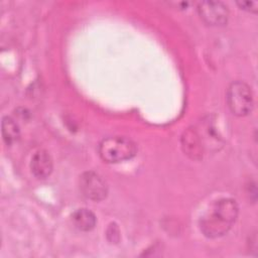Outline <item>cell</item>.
<instances>
[{
	"label": "cell",
	"instance_id": "cell-4",
	"mask_svg": "<svg viewBox=\"0 0 258 258\" xmlns=\"http://www.w3.org/2000/svg\"><path fill=\"white\" fill-rule=\"evenodd\" d=\"M80 189L88 200L99 202L106 198L108 186L104 178L94 171H87L80 178Z\"/></svg>",
	"mask_w": 258,
	"mask_h": 258
},
{
	"label": "cell",
	"instance_id": "cell-8",
	"mask_svg": "<svg viewBox=\"0 0 258 258\" xmlns=\"http://www.w3.org/2000/svg\"><path fill=\"white\" fill-rule=\"evenodd\" d=\"M74 226L83 232H88L96 226V216L88 209H78L72 215Z\"/></svg>",
	"mask_w": 258,
	"mask_h": 258
},
{
	"label": "cell",
	"instance_id": "cell-5",
	"mask_svg": "<svg viewBox=\"0 0 258 258\" xmlns=\"http://www.w3.org/2000/svg\"><path fill=\"white\" fill-rule=\"evenodd\" d=\"M198 11L203 21L212 26H220L227 23L229 10L220 1H202L198 5Z\"/></svg>",
	"mask_w": 258,
	"mask_h": 258
},
{
	"label": "cell",
	"instance_id": "cell-6",
	"mask_svg": "<svg viewBox=\"0 0 258 258\" xmlns=\"http://www.w3.org/2000/svg\"><path fill=\"white\" fill-rule=\"evenodd\" d=\"M53 163L51 156L45 150H38L31 158L30 168L34 176L37 178H45L52 171Z\"/></svg>",
	"mask_w": 258,
	"mask_h": 258
},
{
	"label": "cell",
	"instance_id": "cell-7",
	"mask_svg": "<svg viewBox=\"0 0 258 258\" xmlns=\"http://www.w3.org/2000/svg\"><path fill=\"white\" fill-rule=\"evenodd\" d=\"M183 151L191 158L199 159L203 155L204 144L199 132L196 129H187L181 138Z\"/></svg>",
	"mask_w": 258,
	"mask_h": 258
},
{
	"label": "cell",
	"instance_id": "cell-10",
	"mask_svg": "<svg viewBox=\"0 0 258 258\" xmlns=\"http://www.w3.org/2000/svg\"><path fill=\"white\" fill-rule=\"evenodd\" d=\"M237 4L243 10H246V11H249V12H253V13L257 12L258 3L255 2V1H238Z\"/></svg>",
	"mask_w": 258,
	"mask_h": 258
},
{
	"label": "cell",
	"instance_id": "cell-9",
	"mask_svg": "<svg viewBox=\"0 0 258 258\" xmlns=\"http://www.w3.org/2000/svg\"><path fill=\"white\" fill-rule=\"evenodd\" d=\"M1 132L3 140L7 145L14 144L20 136V130L17 123L9 116H5L2 118Z\"/></svg>",
	"mask_w": 258,
	"mask_h": 258
},
{
	"label": "cell",
	"instance_id": "cell-3",
	"mask_svg": "<svg viewBox=\"0 0 258 258\" xmlns=\"http://www.w3.org/2000/svg\"><path fill=\"white\" fill-rule=\"evenodd\" d=\"M227 104L237 116L248 115L253 108V95L250 87L241 81L233 82L227 91Z\"/></svg>",
	"mask_w": 258,
	"mask_h": 258
},
{
	"label": "cell",
	"instance_id": "cell-1",
	"mask_svg": "<svg viewBox=\"0 0 258 258\" xmlns=\"http://www.w3.org/2000/svg\"><path fill=\"white\" fill-rule=\"evenodd\" d=\"M237 203L228 198L213 203L200 220V228L208 238H218L225 235L234 225L238 217Z\"/></svg>",
	"mask_w": 258,
	"mask_h": 258
},
{
	"label": "cell",
	"instance_id": "cell-2",
	"mask_svg": "<svg viewBox=\"0 0 258 258\" xmlns=\"http://www.w3.org/2000/svg\"><path fill=\"white\" fill-rule=\"evenodd\" d=\"M99 154L106 162H121L132 158L136 154V145L126 137L111 136L101 141Z\"/></svg>",
	"mask_w": 258,
	"mask_h": 258
}]
</instances>
